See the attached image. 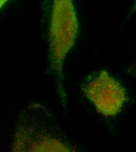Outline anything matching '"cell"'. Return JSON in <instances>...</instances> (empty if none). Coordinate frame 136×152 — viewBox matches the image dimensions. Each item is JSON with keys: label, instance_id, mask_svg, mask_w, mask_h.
<instances>
[{"label": "cell", "instance_id": "obj_4", "mask_svg": "<svg viewBox=\"0 0 136 152\" xmlns=\"http://www.w3.org/2000/svg\"><path fill=\"white\" fill-rule=\"evenodd\" d=\"M8 1L7 0H0V10L7 4Z\"/></svg>", "mask_w": 136, "mask_h": 152}, {"label": "cell", "instance_id": "obj_1", "mask_svg": "<svg viewBox=\"0 0 136 152\" xmlns=\"http://www.w3.org/2000/svg\"><path fill=\"white\" fill-rule=\"evenodd\" d=\"M10 152H85L64 133L52 114L39 103L21 113Z\"/></svg>", "mask_w": 136, "mask_h": 152}, {"label": "cell", "instance_id": "obj_3", "mask_svg": "<svg viewBox=\"0 0 136 152\" xmlns=\"http://www.w3.org/2000/svg\"><path fill=\"white\" fill-rule=\"evenodd\" d=\"M80 88L83 95L93 104L97 111L106 117L119 114L128 99L123 86L106 70L87 76Z\"/></svg>", "mask_w": 136, "mask_h": 152}, {"label": "cell", "instance_id": "obj_2", "mask_svg": "<svg viewBox=\"0 0 136 152\" xmlns=\"http://www.w3.org/2000/svg\"><path fill=\"white\" fill-rule=\"evenodd\" d=\"M78 29L77 14L73 1H54L49 15L48 57L49 69L63 104L66 97L64 87V61L75 44Z\"/></svg>", "mask_w": 136, "mask_h": 152}]
</instances>
